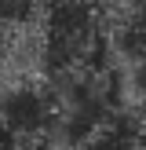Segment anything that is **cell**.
Returning <instances> with one entry per match:
<instances>
[{"label": "cell", "mask_w": 146, "mask_h": 150, "mask_svg": "<svg viewBox=\"0 0 146 150\" xmlns=\"http://www.w3.org/2000/svg\"><path fill=\"white\" fill-rule=\"evenodd\" d=\"M40 18V62L48 77L95 66V51L102 44V7L95 0H48Z\"/></svg>", "instance_id": "obj_1"}, {"label": "cell", "mask_w": 146, "mask_h": 150, "mask_svg": "<svg viewBox=\"0 0 146 150\" xmlns=\"http://www.w3.org/2000/svg\"><path fill=\"white\" fill-rule=\"evenodd\" d=\"M0 125L11 128L15 136L26 139H40L48 132H55L58 125V110L48 88L36 84H15L0 95Z\"/></svg>", "instance_id": "obj_2"}, {"label": "cell", "mask_w": 146, "mask_h": 150, "mask_svg": "<svg viewBox=\"0 0 146 150\" xmlns=\"http://www.w3.org/2000/svg\"><path fill=\"white\" fill-rule=\"evenodd\" d=\"M142 139H146L142 117L113 114V117H110V121L84 143V150H142Z\"/></svg>", "instance_id": "obj_3"}, {"label": "cell", "mask_w": 146, "mask_h": 150, "mask_svg": "<svg viewBox=\"0 0 146 150\" xmlns=\"http://www.w3.org/2000/svg\"><path fill=\"white\" fill-rule=\"evenodd\" d=\"M110 48H113L124 62H131V70L142 66L146 62V15L121 11L113 18V29H110Z\"/></svg>", "instance_id": "obj_4"}, {"label": "cell", "mask_w": 146, "mask_h": 150, "mask_svg": "<svg viewBox=\"0 0 146 150\" xmlns=\"http://www.w3.org/2000/svg\"><path fill=\"white\" fill-rule=\"evenodd\" d=\"M48 7V0H0V29H18L36 22Z\"/></svg>", "instance_id": "obj_5"}, {"label": "cell", "mask_w": 146, "mask_h": 150, "mask_svg": "<svg viewBox=\"0 0 146 150\" xmlns=\"http://www.w3.org/2000/svg\"><path fill=\"white\" fill-rule=\"evenodd\" d=\"M0 150H22V139L11 128H4V125H0Z\"/></svg>", "instance_id": "obj_6"}, {"label": "cell", "mask_w": 146, "mask_h": 150, "mask_svg": "<svg viewBox=\"0 0 146 150\" xmlns=\"http://www.w3.org/2000/svg\"><path fill=\"white\" fill-rule=\"evenodd\" d=\"M95 4H102V0H95Z\"/></svg>", "instance_id": "obj_7"}]
</instances>
